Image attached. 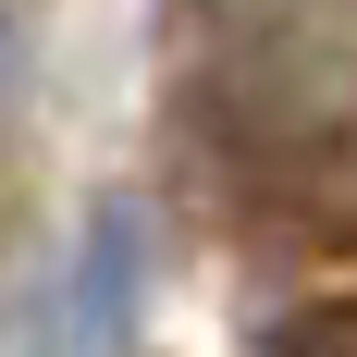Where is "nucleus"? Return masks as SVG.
<instances>
[{
  "instance_id": "obj_2",
  "label": "nucleus",
  "mask_w": 357,
  "mask_h": 357,
  "mask_svg": "<svg viewBox=\"0 0 357 357\" xmlns=\"http://www.w3.org/2000/svg\"><path fill=\"white\" fill-rule=\"evenodd\" d=\"M0 123H13V13H0Z\"/></svg>"
},
{
  "instance_id": "obj_1",
  "label": "nucleus",
  "mask_w": 357,
  "mask_h": 357,
  "mask_svg": "<svg viewBox=\"0 0 357 357\" xmlns=\"http://www.w3.org/2000/svg\"><path fill=\"white\" fill-rule=\"evenodd\" d=\"M173 111L259 222L357 247V0H173Z\"/></svg>"
}]
</instances>
